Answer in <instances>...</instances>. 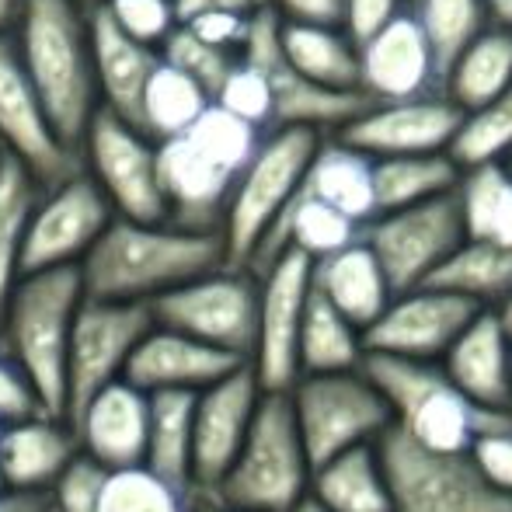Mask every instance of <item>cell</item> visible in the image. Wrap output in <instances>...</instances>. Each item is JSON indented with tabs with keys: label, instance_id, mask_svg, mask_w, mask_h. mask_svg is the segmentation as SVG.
Here are the masks:
<instances>
[{
	"label": "cell",
	"instance_id": "7c38bea8",
	"mask_svg": "<svg viewBox=\"0 0 512 512\" xmlns=\"http://www.w3.org/2000/svg\"><path fill=\"white\" fill-rule=\"evenodd\" d=\"M150 324H154L150 304L102 300L84 293L67 345V391H63V418L67 422L102 387L122 377L129 352L147 335Z\"/></svg>",
	"mask_w": 512,
	"mask_h": 512
},
{
	"label": "cell",
	"instance_id": "484cf974",
	"mask_svg": "<svg viewBox=\"0 0 512 512\" xmlns=\"http://www.w3.org/2000/svg\"><path fill=\"white\" fill-rule=\"evenodd\" d=\"M91 56H95V84H98V105L122 119L136 122V108L147 77L154 74L161 49L136 42L126 35L102 4L91 7Z\"/></svg>",
	"mask_w": 512,
	"mask_h": 512
},
{
	"label": "cell",
	"instance_id": "9f6ffc18",
	"mask_svg": "<svg viewBox=\"0 0 512 512\" xmlns=\"http://www.w3.org/2000/svg\"><path fill=\"white\" fill-rule=\"evenodd\" d=\"M21 14V0H0V32H11Z\"/></svg>",
	"mask_w": 512,
	"mask_h": 512
},
{
	"label": "cell",
	"instance_id": "d590c367",
	"mask_svg": "<svg viewBox=\"0 0 512 512\" xmlns=\"http://www.w3.org/2000/svg\"><path fill=\"white\" fill-rule=\"evenodd\" d=\"M192 391H157L150 394V418H147V450L143 464L175 485L192 488Z\"/></svg>",
	"mask_w": 512,
	"mask_h": 512
},
{
	"label": "cell",
	"instance_id": "74e56055",
	"mask_svg": "<svg viewBox=\"0 0 512 512\" xmlns=\"http://www.w3.org/2000/svg\"><path fill=\"white\" fill-rule=\"evenodd\" d=\"M196 492L150 471L147 464L98 467L95 512H189Z\"/></svg>",
	"mask_w": 512,
	"mask_h": 512
},
{
	"label": "cell",
	"instance_id": "44dd1931",
	"mask_svg": "<svg viewBox=\"0 0 512 512\" xmlns=\"http://www.w3.org/2000/svg\"><path fill=\"white\" fill-rule=\"evenodd\" d=\"M359 91L370 102H398V98L432 95L436 67L422 25L411 14V4L380 32L359 42Z\"/></svg>",
	"mask_w": 512,
	"mask_h": 512
},
{
	"label": "cell",
	"instance_id": "db71d44e",
	"mask_svg": "<svg viewBox=\"0 0 512 512\" xmlns=\"http://www.w3.org/2000/svg\"><path fill=\"white\" fill-rule=\"evenodd\" d=\"M189 512H251V509H241V506H230V502L216 499V495H196L192 499Z\"/></svg>",
	"mask_w": 512,
	"mask_h": 512
},
{
	"label": "cell",
	"instance_id": "5bb4252c",
	"mask_svg": "<svg viewBox=\"0 0 512 512\" xmlns=\"http://www.w3.org/2000/svg\"><path fill=\"white\" fill-rule=\"evenodd\" d=\"M310 272L314 262L297 248H283L258 276V321L255 345H251L248 366L255 370L262 391H290L300 377V321L310 293Z\"/></svg>",
	"mask_w": 512,
	"mask_h": 512
},
{
	"label": "cell",
	"instance_id": "8fae6325",
	"mask_svg": "<svg viewBox=\"0 0 512 512\" xmlns=\"http://www.w3.org/2000/svg\"><path fill=\"white\" fill-rule=\"evenodd\" d=\"M359 237L377 255L391 290L405 293L429 283L443 258L464 241V223H460L453 192H446V196L425 199V203L370 216Z\"/></svg>",
	"mask_w": 512,
	"mask_h": 512
},
{
	"label": "cell",
	"instance_id": "9a60e30c",
	"mask_svg": "<svg viewBox=\"0 0 512 512\" xmlns=\"http://www.w3.org/2000/svg\"><path fill=\"white\" fill-rule=\"evenodd\" d=\"M241 56L255 63L269 81L272 129L307 126L317 129V133H335L338 126H345L352 115L370 105L363 91H331L293 70L283 49H279V14L269 4L251 18V32L241 46Z\"/></svg>",
	"mask_w": 512,
	"mask_h": 512
},
{
	"label": "cell",
	"instance_id": "83f0119b",
	"mask_svg": "<svg viewBox=\"0 0 512 512\" xmlns=\"http://www.w3.org/2000/svg\"><path fill=\"white\" fill-rule=\"evenodd\" d=\"M310 279H314V286L331 304L363 331L377 321L380 310L387 307V300L394 297L377 255L366 248L363 237L345 244V248L331 251V255L317 258Z\"/></svg>",
	"mask_w": 512,
	"mask_h": 512
},
{
	"label": "cell",
	"instance_id": "7402d4cb",
	"mask_svg": "<svg viewBox=\"0 0 512 512\" xmlns=\"http://www.w3.org/2000/svg\"><path fill=\"white\" fill-rule=\"evenodd\" d=\"M241 363H248V359H237L223 349L203 345V342H196V338L182 335V331L150 324L147 335L129 352L122 380H129V384L147 394H157V391L196 394Z\"/></svg>",
	"mask_w": 512,
	"mask_h": 512
},
{
	"label": "cell",
	"instance_id": "60d3db41",
	"mask_svg": "<svg viewBox=\"0 0 512 512\" xmlns=\"http://www.w3.org/2000/svg\"><path fill=\"white\" fill-rule=\"evenodd\" d=\"M512 154V84L485 105L460 112V126L450 140V157L460 168L485 161H506Z\"/></svg>",
	"mask_w": 512,
	"mask_h": 512
},
{
	"label": "cell",
	"instance_id": "f35d334b",
	"mask_svg": "<svg viewBox=\"0 0 512 512\" xmlns=\"http://www.w3.org/2000/svg\"><path fill=\"white\" fill-rule=\"evenodd\" d=\"M39 192V178L18 157L4 154L0 161V314L21 276V244H25V227Z\"/></svg>",
	"mask_w": 512,
	"mask_h": 512
},
{
	"label": "cell",
	"instance_id": "4dcf8cb0",
	"mask_svg": "<svg viewBox=\"0 0 512 512\" xmlns=\"http://www.w3.org/2000/svg\"><path fill=\"white\" fill-rule=\"evenodd\" d=\"M506 84H512V32L488 21L446 70L439 95L450 98L460 112H471L499 95Z\"/></svg>",
	"mask_w": 512,
	"mask_h": 512
},
{
	"label": "cell",
	"instance_id": "6125c7cd",
	"mask_svg": "<svg viewBox=\"0 0 512 512\" xmlns=\"http://www.w3.org/2000/svg\"><path fill=\"white\" fill-rule=\"evenodd\" d=\"M4 154H7V150H4V147H0V161H4Z\"/></svg>",
	"mask_w": 512,
	"mask_h": 512
},
{
	"label": "cell",
	"instance_id": "ffe728a7",
	"mask_svg": "<svg viewBox=\"0 0 512 512\" xmlns=\"http://www.w3.org/2000/svg\"><path fill=\"white\" fill-rule=\"evenodd\" d=\"M460 126V108L446 95L398 98V102H370L335 129L345 143L370 157H405L450 150V140Z\"/></svg>",
	"mask_w": 512,
	"mask_h": 512
},
{
	"label": "cell",
	"instance_id": "6f0895ef",
	"mask_svg": "<svg viewBox=\"0 0 512 512\" xmlns=\"http://www.w3.org/2000/svg\"><path fill=\"white\" fill-rule=\"evenodd\" d=\"M492 310H495V317H499L502 328H506V331H509V338H512V290H509L506 297H502Z\"/></svg>",
	"mask_w": 512,
	"mask_h": 512
},
{
	"label": "cell",
	"instance_id": "d6a6232c",
	"mask_svg": "<svg viewBox=\"0 0 512 512\" xmlns=\"http://www.w3.org/2000/svg\"><path fill=\"white\" fill-rule=\"evenodd\" d=\"M453 199L460 209L464 237L512 248V168L506 161L460 168Z\"/></svg>",
	"mask_w": 512,
	"mask_h": 512
},
{
	"label": "cell",
	"instance_id": "7bdbcfd3",
	"mask_svg": "<svg viewBox=\"0 0 512 512\" xmlns=\"http://www.w3.org/2000/svg\"><path fill=\"white\" fill-rule=\"evenodd\" d=\"M213 102L223 105L227 112L241 115V119L251 122V126L265 129V133L272 129L269 81H265L262 70H258L251 60H244V56H237V63L230 67V74L223 77V84H220V91L213 95Z\"/></svg>",
	"mask_w": 512,
	"mask_h": 512
},
{
	"label": "cell",
	"instance_id": "5b68a950",
	"mask_svg": "<svg viewBox=\"0 0 512 512\" xmlns=\"http://www.w3.org/2000/svg\"><path fill=\"white\" fill-rule=\"evenodd\" d=\"M310 457L286 391H265L234 464L209 495L251 512H293L307 499Z\"/></svg>",
	"mask_w": 512,
	"mask_h": 512
},
{
	"label": "cell",
	"instance_id": "f907efd6",
	"mask_svg": "<svg viewBox=\"0 0 512 512\" xmlns=\"http://www.w3.org/2000/svg\"><path fill=\"white\" fill-rule=\"evenodd\" d=\"M269 7L283 21H307V25H338L342 0H269Z\"/></svg>",
	"mask_w": 512,
	"mask_h": 512
},
{
	"label": "cell",
	"instance_id": "8992f818",
	"mask_svg": "<svg viewBox=\"0 0 512 512\" xmlns=\"http://www.w3.org/2000/svg\"><path fill=\"white\" fill-rule=\"evenodd\" d=\"M321 136L324 133L307 126H276L262 136L251 161L237 175L234 192L223 209L220 234L227 265H237V269L251 265L269 230L276 227L279 213L300 189V178Z\"/></svg>",
	"mask_w": 512,
	"mask_h": 512
},
{
	"label": "cell",
	"instance_id": "f5cc1de1",
	"mask_svg": "<svg viewBox=\"0 0 512 512\" xmlns=\"http://www.w3.org/2000/svg\"><path fill=\"white\" fill-rule=\"evenodd\" d=\"M0 512H56L53 488L49 492H0Z\"/></svg>",
	"mask_w": 512,
	"mask_h": 512
},
{
	"label": "cell",
	"instance_id": "680465c9",
	"mask_svg": "<svg viewBox=\"0 0 512 512\" xmlns=\"http://www.w3.org/2000/svg\"><path fill=\"white\" fill-rule=\"evenodd\" d=\"M293 512H324L321 506H317V502L314 499H310V495H307V499L304 502H300V506L297 509H293Z\"/></svg>",
	"mask_w": 512,
	"mask_h": 512
},
{
	"label": "cell",
	"instance_id": "7a4b0ae2",
	"mask_svg": "<svg viewBox=\"0 0 512 512\" xmlns=\"http://www.w3.org/2000/svg\"><path fill=\"white\" fill-rule=\"evenodd\" d=\"M11 35L49 126L81 154L88 122L102 108L91 56V7L77 0H21Z\"/></svg>",
	"mask_w": 512,
	"mask_h": 512
},
{
	"label": "cell",
	"instance_id": "bcb514c9",
	"mask_svg": "<svg viewBox=\"0 0 512 512\" xmlns=\"http://www.w3.org/2000/svg\"><path fill=\"white\" fill-rule=\"evenodd\" d=\"M251 18L255 14H241V11H203V14H192V18L178 21L185 25L192 35H199L209 46H220L230 49V53H241L244 39L251 32Z\"/></svg>",
	"mask_w": 512,
	"mask_h": 512
},
{
	"label": "cell",
	"instance_id": "603a6c76",
	"mask_svg": "<svg viewBox=\"0 0 512 512\" xmlns=\"http://www.w3.org/2000/svg\"><path fill=\"white\" fill-rule=\"evenodd\" d=\"M147 418L150 394L119 377L77 411L70 425L77 432L81 457H88L98 467H129L143 464Z\"/></svg>",
	"mask_w": 512,
	"mask_h": 512
},
{
	"label": "cell",
	"instance_id": "f546056e",
	"mask_svg": "<svg viewBox=\"0 0 512 512\" xmlns=\"http://www.w3.org/2000/svg\"><path fill=\"white\" fill-rule=\"evenodd\" d=\"M279 49L297 74L331 91H359V49L342 25L279 18Z\"/></svg>",
	"mask_w": 512,
	"mask_h": 512
},
{
	"label": "cell",
	"instance_id": "94428289",
	"mask_svg": "<svg viewBox=\"0 0 512 512\" xmlns=\"http://www.w3.org/2000/svg\"><path fill=\"white\" fill-rule=\"evenodd\" d=\"M0 492H7V485H4V478H0Z\"/></svg>",
	"mask_w": 512,
	"mask_h": 512
},
{
	"label": "cell",
	"instance_id": "52a82bcc",
	"mask_svg": "<svg viewBox=\"0 0 512 512\" xmlns=\"http://www.w3.org/2000/svg\"><path fill=\"white\" fill-rule=\"evenodd\" d=\"M377 453L391 512H512V495L495 492L467 450H429L391 425L377 439Z\"/></svg>",
	"mask_w": 512,
	"mask_h": 512
},
{
	"label": "cell",
	"instance_id": "4316f807",
	"mask_svg": "<svg viewBox=\"0 0 512 512\" xmlns=\"http://www.w3.org/2000/svg\"><path fill=\"white\" fill-rule=\"evenodd\" d=\"M300 189L324 199L328 206H335L338 213L356 220L359 227H363L370 216H377L373 157L356 150L352 143H345L342 136H335V133L331 136L324 133L321 140H317L304 178H300Z\"/></svg>",
	"mask_w": 512,
	"mask_h": 512
},
{
	"label": "cell",
	"instance_id": "ab89813d",
	"mask_svg": "<svg viewBox=\"0 0 512 512\" xmlns=\"http://www.w3.org/2000/svg\"><path fill=\"white\" fill-rule=\"evenodd\" d=\"M411 14L418 18L425 42H429L439 88L460 49L488 25V4L485 0H411Z\"/></svg>",
	"mask_w": 512,
	"mask_h": 512
},
{
	"label": "cell",
	"instance_id": "11a10c76",
	"mask_svg": "<svg viewBox=\"0 0 512 512\" xmlns=\"http://www.w3.org/2000/svg\"><path fill=\"white\" fill-rule=\"evenodd\" d=\"M485 4H488V21H495V25L512 32V0H485Z\"/></svg>",
	"mask_w": 512,
	"mask_h": 512
},
{
	"label": "cell",
	"instance_id": "e575fe53",
	"mask_svg": "<svg viewBox=\"0 0 512 512\" xmlns=\"http://www.w3.org/2000/svg\"><path fill=\"white\" fill-rule=\"evenodd\" d=\"M457 178H460V164L450 157V150L405 154V157H373L377 213L446 196V192L457 189Z\"/></svg>",
	"mask_w": 512,
	"mask_h": 512
},
{
	"label": "cell",
	"instance_id": "f1b7e54d",
	"mask_svg": "<svg viewBox=\"0 0 512 512\" xmlns=\"http://www.w3.org/2000/svg\"><path fill=\"white\" fill-rule=\"evenodd\" d=\"M307 495L324 512H391L384 464L377 443L352 446L310 471Z\"/></svg>",
	"mask_w": 512,
	"mask_h": 512
},
{
	"label": "cell",
	"instance_id": "cb8c5ba5",
	"mask_svg": "<svg viewBox=\"0 0 512 512\" xmlns=\"http://www.w3.org/2000/svg\"><path fill=\"white\" fill-rule=\"evenodd\" d=\"M81 457L67 418L32 411L0 425V478L11 492H49Z\"/></svg>",
	"mask_w": 512,
	"mask_h": 512
},
{
	"label": "cell",
	"instance_id": "be15d7a7",
	"mask_svg": "<svg viewBox=\"0 0 512 512\" xmlns=\"http://www.w3.org/2000/svg\"><path fill=\"white\" fill-rule=\"evenodd\" d=\"M506 164H509V168H512V154H509V157H506Z\"/></svg>",
	"mask_w": 512,
	"mask_h": 512
},
{
	"label": "cell",
	"instance_id": "ee69618b",
	"mask_svg": "<svg viewBox=\"0 0 512 512\" xmlns=\"http://www.w3.org/2000/svg\"><path fill=\"white\" fill-rule=\"evenodd\" d=\"M102 7L122 32L154 49H161V42L178 25L175 0H102Z\"/></svg>",
	"mask_w": 512,
	"mask_h": 512
},
{
	"label": "cell",
	"instance_id": "e7e4bbea",
	"mask_svg": "<svg viewBox=\"0 0 512 512\" xmlns=\"http://www.w3.org/2000/svg\"><path fill=\"white\" fill-rule=\"evenodd\" d=\"M0 425H4V422H0Z\"/></svg>",
	"mask_w": 512,
	"mask_h": 512
},
{
	"label": "cell",
	"instance_id": "3957f363",
	"mask_svg": "<svg viewBox=\"0 0 512 512\" xmlns=\"http://www.w3.org/2000/svg\"><path fill=\"white\" fill-rule=\"evenodd\" d=\"M84 283L77 265L21 272L0 314V352L28 380L42 411L63 418L67 345Z\"/></svg>",
	"mask_w": 512,
	"mask_h": 512
},
{
	"label": "cell",
	"instance_id": "91938a15",
	"mask_svg": "<svg viewBox=\"0 0 512 512\" xmlns=\"http://www.w3.org/2000/svg\"><path fill=\"white\" fill-rule=\"evenodd\" d=\"M77 4H84V7H95V4H102V0H77Z\"/></svg>",
	"mask_w": 512,
	"mask_h": 512
},
{
	"label": "cell",
	"instance_id": "681fc988",
	"mask_svg": "<svg viewBox=\"0 0 512 512\" xmlns=\"http://www.w3.org/2000/svg\"><path fill=\"white\" fill-rule=\"evenodd\" d=\"M32 411H42L32 387H28V380L18 373V366L0 352V422H14V418L32 415Z\"/></svg>",
	"mask_w": 512,
	"mask_h": 512
},
{
	"label": "cell",
	"instance_id": "1f68e13d",
	"mask_svg": "<svg viewBox=\"0 0 512 512\" xmlns=\"http://www.w3.org/2000/svg\"><path fill=\"white\" fill-rule=\"evenodd\" d=\"M300 373H331V370H356L366 359L363 328L349 321L310 279V293L304 304L297 342Z\"/></svg>",
	"mask_w": 512,
	"mask_h": 512
},
{
	"label": "cell",
	"instance_id": "6da1fadb",
	"mask_svg": "<svg viewBox=\"0 0 512 512\" xmlns=\"http://www.w3.org/2000/svg\"><path fill=\"white\" fill-rule=\"evenodd\" d=\"M216 265H227L220 230L112 216L77 269L88 297L150 304L164 290Z\"/></svg>",
	"mask_w": 512,
	"mask_h": 512
},
{
	"label": "cell",
	"instance_id": "9c48e42d",
	"mask_svg": "<svg viewBox=\"0 0 512 512\" xmlns=\"http://www.w3.org/2000/svg\"><path fill=\"white\" fill-rule=\"evenodd\" d=\"M150 317L161 328L248 359L258 321V276L237 265H216L150 300Z\"/></svg>",
	"mask_w": 512,
	"mask_h": 512
},
{
	"label": "cell",
	"instance_id": "2e32d148",
	"mask_svg": "<svg viewBox=\"0 0 512 512\" xmlns=\"http://www.w3.org/2000/svg\"><path fill=\"white\" fill-rule=\"evenodd\" d=\"M0 147L18 157L39 185H53L81 168V154L49 126L11 32H0Z\"/></svg>",
	"mask_w": 512,
	"mask_h": 512
},
{
	"label": "cell",
	"instance_id": "e0dca14e",
	"mask_svg": "<svg viewBox=\"0 0 512 512\" xmlns=\"http://www.w3.org/2000/svg\"><path fill=\"white\" fill-rule=\"evenodd\" d=\"M262 394V384L248 363L234 366L220 380L196 391V408H192V488L196 495L213 492L227 467L234 464Z\"/></svg>",
	"mask_w": 512,
	"mask_h": 512
},
{
	"label": "cell",
	"instance_id": "836d02e7",
	"mask_svg": "<svg viewBox=\"0 0 512 512\" xmlns=\"http://www.w3.org/2000/svg\"><path fill=\"white\" fill-rule=\"evenodd\" d=\"M429 286L457 293L474 307H495L512 290V248L464 237L429 276Z\"/></svg>",
	"mask_w": 512,
	"mask_h": 512
},
{
	"label": "cell",
	"instance_id": "8d00e7d4",
	"mask_svg": "<svg viewBox=\"0 0 512 512\" xmlns=\"http://www.w3.org/2000/svg\"><path fill=\"white\" fill-rule=\"evenodd\" d=\"M213 102L189 74L171 67L168 60H157L154 74L147 77L140 95V108H136V126L150 136V140H168L189 129L199 119V112Z\"/></svg>",
	"mask_w": 512,
	"mask_h": 512
},
{
	"label": "cell",
	"instance_id": "b9f144b4",
	"mask_svg": "<svg viewBox=\"0 0 512 512\" xmlns=\"http://www.w3.org/2000/svg\"><path fill=\"white\" fill-rule=\"evenodd\" d=\"M241 53H230V49L209 46L199 35H192L185 25H175L171 35L161 42V60H168L171 67H178L182 74H189L209 98L220 91L223 77L230 74V67L237 63Z\"/></svg>",
	"mask_w": 512,
	"mask_h": 512
},
{
	"label": "cell",
	"instance_id": "816d5d0a",
	"mask_svg": "<svg viewBox=\"0 0 512 512\" xmlns=\"http://www.w3.org/2000/svg\"><path fill=\"white\" fill-rule=\"evenodd\" d=\"M269 0H175V14L178 21L192 18V14H203V11H241V14H255Z\"/></svg>",
	"mask_w": 512,
	"mask_h": 512
},
{
	"label": "cell",
	"instance_id": "4fadbf2b",
	"mask_svg": "<svg viewBox=\"0 0 512 512\" xmlns=\"http://www.w3.org/2000/svg\"><path fill=\"white\" fill-rule=\"evenodd\" d=\"M112 216V203L95 185V178L84 171V164L74 175L60 178L53 185H42L25 227L21 272L81 265V258L102 237Z\"/></svg>",
	"mask_w": 512,
	"mask_h": 512
},
{
	"label": "cell",
	"instance_id": "ba28073f",
	"mask_svg": "<svg viewBox=\"0 0 512 512\" xmlns=\"http://www.w3.org/2000/svg\"><path fill=\"white\" fill-rule=\"evenodd\" d=\"M286 394H290V408L310 467L324 464L352 446L377 443L391 429V408H387L380 387L366 377L363 366L300 373Z\"/></svg>",
	"mask_w": 512,
	"mask_h": 512
},
{
	"label": "cell",
	"instance_id": "d6986e66",
	"mask_svg": "<svg viewBox=\"0 0 512 512\" xmlns=\"http://www.w3.org/2000/svg\"><path fill=\"white\" fill-rule=\"evenodd\" d=\"M237 175H241V168H234L227 157L206 147L189 129L157 143V178H161L171 223L196 230H220Z\"/></svg>",
	"mask_w": 512,
	"mask_h": 512
},
{
	"label": "cell",
	"instance_id": "ac0fdd59",
	"mask_svg": "<svg viewBox=\"0 0 512 512\" xmlns=\"http://www.w3.org/2000/svg\"><path fill=\"white\" fill-rule=\"evenodd\" d=\"M471 300L457 297L439 286H415V290L394 293L380 317L363 331L366 352L398 359H422L439 363L453 338L464 331V324L478 314Z\"/></svg>",
	"mask_w": 512,
	"mask_h": 512
},
{
	"label": "cell",
	"instance_id": "d4e9b609",
	"mask_svg": "<svg viewBox=\"0 0 512 512\" xmlns=\"http://www.w3.org/2000/svg\"><path fill=\"white\" fill-rule=\"evenodd\" d=\"M439 366L474 405L512 411V338L492 307H481L464 324Z\"/></svg>",
	"mask_w": 512,
	"mask_h": 512
},
{
	"label": "cell",
	"instance_id": "f6af8a7d",
	"mask_svg": "<svg viewBox=\"0 0 512 512\" xmlns=\"http://www.w3.org/2000/svg\"><path fill=\"white\" fill-rule=\"evenodd\" d=\"M467 457L481 471V478L502 495H512V425L488 429L467 446Z\"/></svg>",
	"mask_w": 512,
	"mask_h": 512
},
{
	"label": "cell",
	"instance_id": "30bf717a",
	"mask_svg": "<svg viewBox=\"0 0 512 512\" xmlns=\"http://www.w3.org/2000/svg\"><path fill=\"white\" fill-rule=\"evenodd\" d=\"M81 164L105 192L115 216L168 220L157 178V140H150L136 122L98 108L81 140Z\"/></svg>",
	"mask_w": 512,
	"mask_h": 512
},
{
	"label": "cell",
	"instance_id": "7dc6e473",
	"mask_svg": "<svg viewBox=\"0 0 512 512\" xmlns=\"http://www.w3.org/2000/svg\"><path fill=\"white\" fill-rule=\"evenodd\" d=\"M408 4L411 0H342V18H338V25H342V32L359 46V42L370 39L373 32H380L391 18H398Z\"/></svg>",
	"mask_w": 512,
	"mask_h": 512
},
{
	"label": "cell",
	"instance_id": "c3c4849f",
	"mask_svg": "<svg viewBox=\"0 0 512 512\" xmlns=\"http://www.w3.org/2000/svg\"><path fill=\"white\" fill-rule=\"evenodd\" d=\"M95 478L98 464H91L88 457H77L67 467V474L53 485L56 512H95Z\"/></svg>",
	"mask_w": 512,
	"mask_h": 512
},
{
	"label": "cell",
	"instance_id": "277c9868",
	"mask_svg": "<svg viewBox=\"0 0 512 512\" xmlns=\"http://www.w3.org/2000/svg\"><path fill=\"white\" fill-rule=\"evenodd\" d=\"M363 370L384 394L394 429L429 450L464 453L481 432L512 425V411L474 405L439 363L366 352Z\"/></svg>",
	"mask_w": 512,
	"mask_h": 512
}]
</instances>
